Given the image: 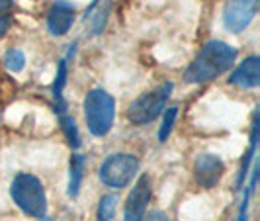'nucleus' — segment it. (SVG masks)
Returning <instances> with one entry per match:
<instances>
[{"label":"nucleus","mask_w":260,"mask_h":221,"mask_svg":"<svg viewBox=\"0 0 260 221\" xmlns=\"http://www.w3.org/2000/svg\"><path fill=\"white\" fill-rule=\"evenodd\" d=\"M139 161L131 153H114L100 165L98 176L108 188H125L135 178Z\"/></svg>","instance_id":"nucleus-5"},{"label":"nucleus","mask_w":260,"mask_h":221,"mask_svg":"<svg viewBox=\"0 0 260 221\" xmlns=\"http://www.w3.org/2000/svg\"><path fill=\"white\" fill-rule=\"evenodd\" d=\"M84 119L94 137H104L110 133L116 119V100L104 88H92L84 98Z\"/></svg>","instance_id":"nucleus-3"},{"label":"nucleus","mask_w":260,"mask_h":221,"mask_svg":"<svg viewBox=\"0 0 260 221\" xmlns=\"http://www.w3.org/2000/svg\"><path fill=\"white\" fill-rule=\"evenodd\" d=\"M225 165L217 155H200L194 163V178L200 188L211 190L213 186H217L223 178Z\"/></svg>","instance_id":"nucleus-8"},{"label":"nucleus","mask_w":260,"mask_h":221,"mask_svg":"<svg viewBox=\"0 0 260 221\" xmlns=\"http://www.w3.org/2000/svg\"><path fill=\"white\" fill-rule=\"evenodd\" d=\"M82 172H84V156L73 153L69 163V198H78L82 186Z\"/></svg>","instance_id":"nucleus-13"},{"label":"nucleus","mask_w":260,"mask_h":221,"mask_svg":"<svg viewBox=\"0 0 260 221\" xmlns=\"http://www.w3.org/2000/svg\"><path fill=\"white\" fill-rule=\"evenodd\" d=\"M8 27H10V16H0V38L8 31Z\"/></svg>","instance_id":"nucleus-20"},{"label":"nucleus","mask_w":260,"mask_h":221,"mask_svg":"<svg viewBox=\"0 0 260 221\" xmlns=\"http://www.w3.org/2000/svg\"><path fill=\"white\" fill-rule=\"evenodd\" d=\"M172 92V82H165L156 86L155 90L141 94L137 100H133L127 108V119L133 125H147L155 121L167 108V102Z\"/></svg>","instance_id":"nucleus-4"},{"label":"nucleus","mask_w":260,"mask_h":221,"mask_svg":"<svg viewBox=\"0 0 260 221\" xmlns=\"http://www.w3.org/2000/svg\"><path fill=\"white\" fill-rule=\"evenodd\" d=\"M10 196H12L14 204L22 209L26 215L41 219L47 213V196L45 188L38 176L20 172L16 174L10 186Z\"/></svg>","instance_id":"nucleus-2"},{"label":"nucleus","mask_w":260,"mask_h":221,"mask_svg":"<svg viewBox=\"0 0 260 221\" xmlns=\"http://www.w3.org/2000/svg\"><path fill=\"white\" fill-rule=\"evenodd\" d=\"M258 12V0H227L223 8V26L231 34L245 31Z\"/></svg>","instance_id":"nucleus-6"},{"label":"nucleus","mask_w":260,"mask_h":221,"mask_svg":"<svg viewBox=\"0 0 260 221\" xmlns=\"http://www.w3.org/2000/svg\"><path fill=\"white\" fill-rule=\"evenodd\" d=\"M39 221H53V219H51V217H41Z\"/></svg>","instance_id":"nucleus-22"},{"label":"nucleus","mask_w":260,"mask_h":221,"mask_svg":"<svg viewBox=\"0 0 260 221\" xmlns=\"http://www.w3.org/2000/svg\"><path fill=\"white\" fill-rule=\"evenodd\" d=\"M117 209V198L116 196H104L100 200V206H98V221H114Z\"/></svg>","instance_id":"nucleus-15"},{"label":"nucleus","mask_w":260,"mask_h":221,"mask_svg":"<svg viewBox=\"0 0 260 221\" xmlns=\"http://www.w3.org/2000/svg\"><path fill=\"white\" fill-rule=\"evenodd\" d=\"M229 82L235 84V86H239V88H245V90L256 88L260 84V59L258 57H256V55L247 57V59L231 73Z\"/></svg>","instance_id":"nucleus-9"},{"label":"nucleus","mask_w":260,"mask_h":221,"mask_svg":"<svg viewBox=\"0 0 260 221\" xmlns=\"http://www.w3.org/2000/svg\"><path fill=\"white\" fill-rule=\"evenodd\" d=\"M256 145H258V110H256L254 119H252L250 147H248L247 155H245V161H243V167H241V170H239V176H237V184H235V188H237V190H241V188H243V184H245V180H247L248 167H250V163L254 161V155H256Z\"/></svg>","instance_id":"nucleus-12"},{"label":"nucleus","mask_w":260,"mask_h":221,"mask_svg":"<svg viewBox=\"0 0 260 221\" xmlns=\"http://www.w3.org/2000/svg\"><path fill=\"white\" fill-rule=\"evenodd\" d=\"M235 59H237V49L233 45L219 39L208 41L196 55L194 61L188 65L184 73V80L188 84L211 82L217 77H221L223 73H227L233 67Z\"/></svg>","instance_id":"nucleus-1"},{"label":"nucleus","mask_w":260,"mask_h":221,"mask_svg":"<svg viewBox=\"0 0 260 221\" xmlns=\"http://www.w3.org/2000/svg\"><path fill=\"white\" fill-rule=\"evenodd\" d=\"M75 49H77V43H73L69 47V53H67L65 59H61L59 63V69H57V77H55V82H53V98H55V114L61 117L67 116V102L65 96H63V90H65L67 84V75H69V59L75 55Z\"/></svg>","instance_id":"nucleus-11"},{"label":"nucleus","mask_w":260,"mask_h":221,"mask_svg":"<svg viewBox=\"0 0 260 221\" xmlns=\"http://www.w3.org/2000/svg\"><path fill=\"white\" fill-rule=\"evenodd\" d=\"M4 65L6 69H10L12 73H20L24 65H26V57L20 49H10V51L4 55Z\"/></svg>","instance_id":"nucleus-17"},{"label":"nucleus","mask_w":260,"mask_h":221,"mask_svg":"<svg viewBox=\"0 0 260 221\" xmlns=\"http://www.w3.org/2000/svg\"><path fill=\"white\" fill-rule=\"evenodd\" d=\"M143 221H169V215L165 213V211H160V209H156V211H151L149 215H145Z\"/></svg>","instance_id":"nucleus-19"},{"label":"nucleus","mask_w":260,"mask_h":221,"mask_svg":"<svg viewBox=\"0 0 260 221\" xmlns=\"http://www.w3.org/2000/svg\"><path fill=\"white\" fill-rule=\"evenodd\" d=\"M153 196V178L151 174H141L129 192L123 206V221H143L147 215V206Z\"/></svg>","instance_id":"nucleus-7"},{"label":"nucleus","mask_w":260,"mask_h":221,"mask_svg":"<svg viewBox=\"0 0 260 221\" xmlns=\"http://www.w3.org/2000/svg\"><path fill=\"white\" fill-rule=\"evenodd\" d=\"M245 190H247V192H245V198H243V202H241V209H239L237 221H247V215H248V202H250L252 190H250V188H245Z\"/></svg>","instance_id":"nucleus-18"},{"label":"nucleus","mask_w":260,"mask_h":221,"mask_svg":"<svg viewBox=\"0 0 260 221\" xmlns=\"http://www.w3.org/2000/svg\"><path fill=\"white\" fill-rule=\"evenodd\" d=\"M75 22V8L69 2H55L47 14V29L53 36H65Z\"/></svg>","instance_id":"nucleus-10"},{"label":"nucleus","mask_w":260,"mask_h":221,"mask_svg":"<svg viewBox=\"0 0 260 221\" xmlns=\"http://www.w3.org/2000/svg\"><path fill=\"white\" fill-rule=\"evenodd\" d=\"M59 121H61V128H63V133H65L69 145L73 149H78L80 147V135H78V128L77 123H75V119L67 114V116L59 117Z\"/></svg>","instance_id":"nucleus-14"},{"label":"nucleus","mask_w":260,"mask_h":221,"mask_svg":"<svg viewBox=\"0 0 260 221\" xmlns=\"http://www.w3.org/2000/svg\"><path fill=\"white\" fill-rule=\"evenodd\" d=\"M176 117H178V108L176 106H172V108H167V112H165V116H162V123H160V130H158V139L165 143L167 139L170 137V133H172V128H174V121H176Z\"/></svg>","instance_id":"nucleus-16"},{"label":"nucleus","mask_w":260,"mask_h":221,"mask_svg":"<svg viewBox=\"0 0 260 221\" xmlns=\"http://www.w3.org/2000/svg\"><path fill=\"white\" fill-rule=\"evenodd\" d=\"M12 4H14L12 0H0V14L6 16V12L12 8Z\"/></svg>","instance_id":"nucleus-21"}]
</instances>
